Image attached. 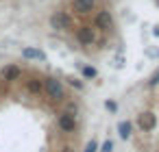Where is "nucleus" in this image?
I'll list each match as a JSON object with an SVG mask.
<instances>
[{
    "label": "nucleus",
    "instance_id": "obj_13",
    "mask_svg": "<svg viewBox=\"0 0 159 152\" xmlns=\"http://www.w3.org/2000/svg\"><path fill=\"white\" fill-rule=\"evenodd\" d=\"M100 152H113V141H111V139H107V141L102 143V148H100Z\"/></svg>",
    "mask_w": 159,
    "mask_h": 152
},
{
    "label": "nucleus",
    "instance_id": "obj_3",
    "mask_svg": "<svg viewBox=\"0 0 159 152\" xmlns=\"http://www.w3.org/2000/svg\"><path fill=\"white\" fill-rule=\"evenodd\" d=\"M76 41L81 46H94L96 44V31L92 26H79L76 28Z\"/></svg>",
    "mask_w": 159,
    "mask_h": 152
},
{
    "label": "nucleus",
    "instance_id": "obj_8",
    "mask_svg": "<svg viewBox=\"0 0 159 152\" xmlns=\"http://www.w3.org/2000/svg\"><path fill=\"white\" fill-rule=\"evenodd\" d=\"M2 76H5V80L16 83V80H20V78H22V70H20L18 65H7V67L2 70Z\"/></svg>",
    "mask_w": 159,
    "mask_h": 152
},
{
    "label": "nucleus",
    "instance_id": "obj_15",
    "mask_svg": "<svg viewBox=\"0 0 159 152\" xmlns=\"http://www.w3.org/2000/svg\"><path fill=\"white\" fill-rule=\"evenodd\" d=\"M155 85H159V70L152 74V78H150V87H155Z\"/></svg>",
    "mask_w": 159,
    "mask_h": 152
},
{
    "label": "nucleus",
    "instance_id": "obj_16",
    "mask_svg": "<svg viewBox=\"0 0 159 152\" xmlns=\"http://www.w3.org/2000/svg\"><path fill=\"white\" fill-rule=\"evenodd\" d=\"M105 106H107L109 111H116V109H118V104H116L113 100H107V102H105Z\"/></svg>",
    "mask_w": 159,
    "mask_h": 152
},
{
    "label": "nucleus",
    "instance_id": "obj_1",
    "mask_svg": "<svg viewBox=\"0 0 159 152\" xmlns=\"http://www.w3.org/2000/svg\"><path fill=\"white\" fill-rule=\"evenodd\" d=\"M44 91H46V96H48L52 102H63V100H66L63 83L57 80V78H46V83H44Z\"/></svg>",
    "mask_w": 159,
    "mask_h": 152
},
{
    "label": "nucleus",
    "instance_id": "obj_12",
    "mask_svg": "<svg viewBox=\"0 0 159 152\" xmlns=\"http://www.w3.org/2000/svg\"><path fill=\"white\" fill-rule=\"evenodd\" d=\"M81 72H83V78H87V80H89V78H96V74H98L96 67H92V65H85Z\"/></svg>",
    "mask_w": 159,
    "mask_h": 152
},
{
    "label": "nucleus",
    "instance_id": "obj_4",
    "mask_svg": "<svg viewBox=\"0 0 159 152\" xmlns=\"http://www.w3.org/2000/svg\"><path fill=\"white\" fill-rule=\"evenodd\" d=\"M94 26L100 31H111L113 28V15L109 11H98L94 18Z\"/></svg>",
    "mask_w": 159,
    "mask_h": 152
},
{
    "label": "nucleus",
    "instance_id": "obj_14",
    "mask_svg": "<svg viewBox=\"0 0 159 152\" xmlns=\"http://www.w3.org/2000/svg\"><path fill=\"white\" fill-rule=\"evenodd\" d=\"M85 152H98V143L92 139L89 143H87V148H85Z\"/></svg>",
    "mask_w": 159,
    "mask_h": 152
},
{
    "label": "nucleus",
    "instance_id": "obj_10",
    "mask_svg": "<svg viewBox=\"0 0 159 152\" xmlns=\"http://www.w3.org/2000/svg\"><path fill=\"white\" fill-rule=\"evenodd\" d=\"M26 91L33 93V96H39L44 91V83L39 78H31V80H26Z\"/></svg>",
    "mask_w": 159,
    "mask_h": 152
},
{
    "label": "nucleus",
    "instance_id": "obj_17",
    "mask_svg": "<svg viewBox=\"0 0 159 152\" xmlns=\"http://www.w3.org/2000/svg\"><path fill=\"white\" fill-rule=\"evenodd\" d=\"M70 85H72V87H76V89H81V87H83V83H81V80H70Z\"/></svg>",
    "mask_w": 159,
    "mask_h": 152
},
{
    "label": "nucleus",
    "instance_id": "obj_5",
    "mask_svg": "<svg viewBox=\"0 0 159 152\" xmlns=\"http://www.w3.org/2000/svg\"><path fill=\"white\" fill-rule=\"evenodd\" d=\"M137 126H139L144 132H150V130H155V126H157V115H155V113H150V111L142 113V115L137 117Z\"/></svg>",
    "mask_w": 159,
    "mask_h": 152
},
{
    "label": "nucleus",
    "instance_id": "obj_9",
    "mask_svg": "<svg viewBox=\"0 0 159 152\" xmlns=\"http://www.w3.org/2000/svg\"><path fill=\"white\" fill-rule=\"evenodd\" d=\"M22 57L24 59H35V61H46V54L39 48H24L22 50Z\"/></svg>",
    "mask_w": 159,
    "mask_h": 152
},
{
    "label": "nucleus",
    "instance_id": "obj_2",
    "mask_svg": "<svg viewBox=\"0 0 159 152\" xmlns=\"http://www.w3.org/2000/svg\"><path fill=\"white\" fill-rule=\"evenodd\" d=\"M50 26H52L55 31H68V28L72 26V20H70V15H68L66 11H55V13L50 15Z\"/></svg>",
    "mask_w": 159,
    "mask_h": 152
},
{
    "label": "nucleus",
    "instance_id": "obj_19",
    "mask_svg": "<svg viewBox=\"0 0 159 152\" xmlns=\"http://www.w3.org/2000/svg\"><path fill=\"white\" fill-rule=\"evenodd\" d=\"M157 2H159V0H157Z\"/></svg>",
    "mask_w": 159,
    "mask_h": 152
},
{
    "label": "nucleus",
    "instance_id": "obj_7",
    "mask_svg": "<svg viewBox=\"0 0 159 152\" xmlns=\"http://www.w3.org/2000/svg\"><path fill=\"white\" fill-rule=\"evenodd\" d=\"M72 9L81 15H87L96 9V0H72Z\"/></svg>",
    "mask_w": 159,
    "mask_h": 152
},
{
    "label": "nucleus",
    "instance_id": "obj_6",
    "mask_svg": "<svg viewBox=\"0 0 159 152\" xmlns=\"http://www.w3.org/2000/svg\"><path fill=\"white\" fill-rule=\"evenodd\" d=\"M57 126H59L63 132H74V128H76V117L66 111V113H61V115L57 117Z\"/></svg>",
    "mask_w": 159,
    "mask_h": 152
},
{
    "label": "nucleus",
    "instance_id": "obj_18",
    "mask_svg": "<svg viewBox=\"0 0 159 152\" xmlns=\"http://www.w3.org/2000/svg\"><path fill=\"white\" fill-rule=\"evenodd\" d=\"M155 35H159V26H157V28H155Z\"/></svg>",
    "mask_w": 159,
    "mask_h": 152
},
{
    "label": "nucleus",
    "instance_id": "obj_11",
    "mask_svg": "<svg viewBox=\"0 0 159 152\" xmlns=\"http://www.w3.org/2000/svg\"><path fill=\"white\" fill-rule=\"evenodd\" d=\"M118 132L122 139H129L131 137V122H120L118 124Z\"/></svg>",
    "mask_w": 159,
    "mask_h": 152
}]
</instances>
